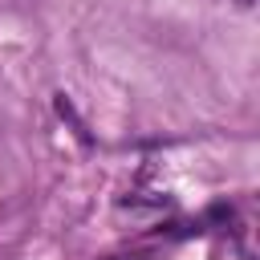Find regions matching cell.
<instances>
[{
    "label": "cell",
    "mask_w": 260,
    "mask_h": 260,
    "mask_svg": "<svg viewBox=\"0 0 260 260\" xmlns=\"http://www.w3.org/2000/svg\"><path fill=\"white\" fill-rule=\"evenodd\" d=\"M110 260H146V256H110Z\"/></svg>",
    "instance_id": "cell-1"
}]
</instances>
